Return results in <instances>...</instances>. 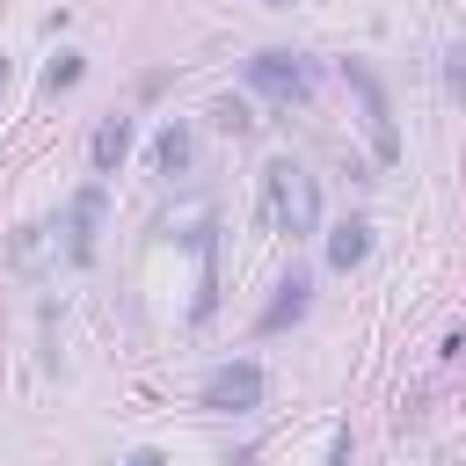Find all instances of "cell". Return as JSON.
Returning a JSON list of instances; mask_svg holds the SVG:
<instances>
[{
  "label": "cell",
  "mask_w": 466,
  "mask_h": 466,
  "mask_svg": "<svg viewBox=\"0 0 466 466\" xmlns=\"http://www.w3.org/2000/svg\"><path fill=\"white\" fill-rule=\"evenodd\" d=\"M58 233H66V262L87 269V262H95V233H102V182H87V189L73 197V211H66Z\"/></svg>",
  "instance_id": "obj_5"
},
{
  "label": "cell",
  "mask_w": 466,
  "mask_h": 466,
  "mask_svg": "<svg viewBox=\"0 0 466 466\" xmlns=\"http://www.w3.org/2000/svg\"><path fill=\"white\" fill-rule=\"evenodd\" d=\"M342 87H350L357 109H364V138H371V153H379V160H400V131H393V102H386L379 73H371L364 58H342Z\"/></svg>",
  "instance_id": "obj_2"
},
{
  "label": "cell",
  "mask_w": 466,
  "mask_h": 466,
  "mask_svg": "<svg viewBox=\"0 0 466 466\" xmlns=\"http://www.w3.org/2000/svg\"><path fill=\"white\" fill-rule=\"evenodd\" d=\"M153 167H160V175H182V167H189V131H182V124H167V131H160Z\"/></svg>",
  "instance_id": "obj_9"
},
{
  "label": "cell",
  "mask_w": 466,
  "mask_h": 466,
  "mask_svg": "<svg viewBox=\"0 0 466 466\" xmlns=\"http://www.w3.org/2000/svg\"><path fill=\"white\" fill-rule=\"evenodd\" d=\"M248 87H262L277 102H306L313 95V58H299V51H255L248 58Z\"/></svg>",
  "instance_id": "obj_3"
},
{
  "label": "cell",
  "mask_w": 466,
  "mask_h": 466,
  "mask_svg": "<svg viewBox=\"0 0 466 466\" xmlns=\"http://www.w3.org/2000/svg\"><path fill=\"white\" fill-rule=\"evenodd\" d=\"M124 153H131V116H102V124H95V146H87L95 175H116Z\"/></svg>",
  "instance_id": "obj_7"
},
{
  "label": "cell",
  "mask_w": 466,
  "mask_h": 466,
  "mask_svg": "<svg viewBox=\"0 0 466 466\" xmlns=\"http://www.w3.org/2000/svg\"><path fill=\"white\" fill-rule=\"evenodd\" d=\"M211 116H218V124H226V131H248V124H255V116H248V109H240V102H218V109H211Z\"/></svg>",
  "instance_id": "obj_11"
},
{
  "label": "cell",
  "mask_w": 466,
  "mask_h": 466,
  "mask_svg": "<svg viewBox=\"0 0 466 466\" xmlns=\"http://www.w3.org/2000/svg\"><path fill=\"white\" fill-rule=\"evenodd\" d=\"M0 87H7V58H0Z\"/></svg>",
  "instance_id": "obj_13"
},
{
  "label": "cell",
  "mask_w": 466,
  "mask_h": 466,
  "mask_svg": "<svg viewBox=\"0 0 466 466\" xmlns=\"http://www.w3.org/2000/svg\"><path fill=\"white\" fill-rule=\"evenodd\" d=\"M116 466H167L160 451H131V459H116Z\"/></svg>",
  "instance_id": "obj_12"
},
{
  "label": "cell",
  "mask_w": 466,
  "mask_h": 466,
  "mask_svg": "<svg viewBox=\"0 0 466 466\" xmlns=\"http://www.w3.org/2000/svg\"><path fill=\"white\" fill-rule=\"evenodd\" d=\"M262 197H269V226H277L284 240H306V233L320 226V189H313L306 160L277 153V160L262 167Z\"/></svg>",
  "instance_id": "obj_1"
},
{
  "label": "cell",
  "mask_w": 466,
  "mask_h": 466,
  "mask_svg": "<svg viewBox=\"0 0 466 466\" xmlns=\"http://www.w3.org/2000/svg\"><path fill=\"white\" fill-rule=\"evenodd\" d=\"M364 255H371V226H364V218H342V226L328 233V262H335V269H357Z\"/></svg>",
  "instance_id": "obj_8"
},
{
  "label": "cell",
  "mask_w": 466,
  "mask_h": 466,
  "mask_svg": "<svg viewBox=\"0 0 466 466\" xmlns=\"http://www.w3.org/2000/svg\"><path fill=\"white\" fill-rule=\"evenodd\" d=\"M204 408H211V415H248V408H262V364H255V357L218 364V371L204 379Z\"/></svg>",
  "instance_id": "obj_4"
},
{
  "label": "cell",
  "mask_w": 466,
  "mask_h": 466,
  "mask_svg": "<svg viewBox=\"0 0 466 466\" xmlns=\"http://www.w3.org/2000/svg\"><path fill=\"white\" fill-rule=\"evenodd\" d=\"M80 73H87V66H80V51H58V58H51V73H44V87L58 95V87H73Z\"/></svg>",
  "instance_id": "obj_10"
},
{
  "label": "cell",
  "mask_w": 466,
  "mask_h": 466,
  "mask_svg": "<svg viewBox=\"0 0 466 466\" xmlns=\"http://www.w3.org/2000/svg\"><path fill=\"white\" fill-rule=\"evenodd\" d=\"M262 7H291V0H262Z\"/></svg>",
  "instance_id": "obj_14"
},
{
  "label": "cell",
  "mask_w": 466,
  "mask_h": 466,
  "mask_svg": "<svg viewBox=\"0 0 466 466\" xmlns=\"http://www.w3.org/2000/svg\"><path fill=\"white\" fill-rule=\"evenodd\" d=\"M306 306H313V277H306V269H291V277L277 284V299L262 306V320H255V328H262V335H277V328L306 320Z\"/></svg>",
  "instance_id": "obj_6"
}]
</instances>
